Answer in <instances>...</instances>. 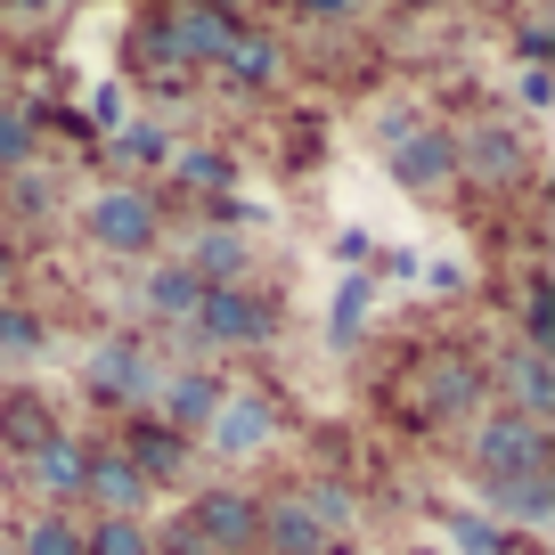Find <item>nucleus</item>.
I'll list each match as a JSON object with an SVG mask.
<instances>
[{"instance_id": "nucleus-1", "label": "nucleus", "mask_w": 555, "mask_h": 555, "mask_svg": "<svg viewBox=\"0 0 555 555\" xmlns=\"http://www.w3.org/2000/svg\"><path fill=\"white\" fill-rule=\"evenodd\" d=\"M82 237L99 245V254H156L164 205H156L147 189H131V180H115V189H90V196H82Z\"/></svg>"}, {"instance_id": "nucleus-2", "label": "nucleus", "mask_w": 555, "mask_h": 555, "mask_svg": "<svg viewBox=\"0 0 555 555\" xmlns=\"http://www.w3.org/2000/svg\"><path fill=\"white\" fill-rule=\"evenodd\" d=\"M474 457H482V482H531V474H547V434L515 409H490L474 434Z\"/></svg>"}, {"instance_id": "nucleus-3", "label": "nucleus", "mask_w": 555, "mask_h": 555, "mask_svg": "<svg viewBox=\"0 0 555 555\" xmlns=\"http://www.w3.org/2000/svg\"><path fill=\"white\" fill-rule=\"evenodd\" d=\"M189 327L205 335V344H221V351H245V344H270L278 311L254 295V286H205V302H196Z\"/></svg>"}, {"instance_id": "nucleus-4", "label": "nucleus", "mask_w": 555, "mask_h": 555, "mask_svg": "<svg viewBox=\"0 0 555 555\" xmlns=\"http://www.w3.org/2000/svg\"><path fill=\"white\" fill-rule=\"evenodd\" d=\"M205 441L237 466V457H261L278 441V400L270 392H229L221 409H212V425H205Z\"/></svg>"}, {"instance_id": "nucleus-5", "label": "nucleus", "mask_w": 555, "mask_h": 555, "mask_svg": "<svg viewBox=\"0 0 555 555\" xmlns=\"http://www.w3.org/2000/svg\"><path fill=\"white\" fill-rule=\"evenodd\" d=\"M254 531H261V506L245 499V490H212V499H196V515H189V539H196L205 555L254 547Z\"/></svg>"}, {"instance_id": "nucleus-6", "label": "nucleus", "mask_w": 555, "mask_h": 555, "mask_svg": "<svg viewBox=\"0 0 555 555\" xmlns=\"http://www.w3.org/2000/svg\"><path fill=\"white\" fill-rule=\"evenodd\" d=\"M164 41H172L189 66H212V57L229 50V34H237V17L229 9H212V0H180V9H164Z\"/></svg>"}, {"instance_id": "nucleus-7", "label": "nucleus", "mask_w": 555, "mask_h": 555, "mask_svg": "<svg viewBox=\"0 0 555 555\" xmlns=\"http://www.w3.org/2000/svg\"><path fill=\"white\" fill-rule=\"evenodd\" d=\"M156 392H164V434H205L212 409L229 400V384L205 376V367H180V376H156Z\"/></svg>"}, {"instance_id": "nucleus-8", "label": "nucleus", "mask_w": 555, "mask_h": 555, "mask_svg": "<svg viewBox=\"0 0 555 555\" xmlns=\"http://www.w3.org/2000/svg\"><path fill=\"white\" fill-rule=\"evenodd\" d=\"M90 392H99V400H147V392H156V367H147V351H139L131 335L99 344V351H90Z\"/></svg>"}, {"instance_id": "nucleus-9", "label": "nucleus", "mask_w": 555, "mask_h": 555, "mask_svg": "<svg viewBox=\"0 0 555 555\" xmlns=\"http://www.w3.org/2000/svg\"><path fill=\"white\" fill-rule=\"evenodd\" d=\"M392 172L409 180H450L457 172V131H441V122H409V131L392 139Z\"/></svg>"}, {"instance_id": "nucleus-10", "label": "nucleus", "mask_w": 555, "mask_h": 555, "mask_svg": "<svg viewBox=\"0 0 555 555\" xmlns=\"http://www.w3.org/2000/svg\"><path fill=\"white\" fill-rule=\"evenodd\" d=\"M522 139L506 131V122H482V131H466L457 139V172H474V180H490V189H506V180H522Z\"/></svg>"}, {"instance_id": "nucleus-11", "label": "nucleus", "mask_w": 555, "mask_h": 555, "mask_svg": "<svg viewBox=\"0 0 555 555\" xmlns=\"http://www.w3.org/2000/svg\"><path fill=\"white\" fill-rule=\"evenodd\" d=\"M82 499L99 506V515L139 522V506H147V482H139L131 457H99V450H90V466H82Z\"/></svg>"}, {"instance_id": "nucleus-12", "label": "nucleus", "mask_w": 555, "mask_h": 555, "mask_svg": "<svg viewBox=\"0 0 555 555\" xmlns=\"http://www.w3.org/2000/svg\"><path fill=\"white\" fill-rule=\"evenodd\" d=\"M212 66H221L237 90H270L278 74H286V50H278V34H254V25H237V34H229V50L212 57Z\"/></svg>"}, {"instance_id": "nucleus-13", "label": "nucleus", "mask_w": 555, "mask_h": 555, "mask_svg": "<svg viewBox=\"0 0 555 555\" xmlns=\"http://www.w3.org/2000/svg\"><path fill=\"white\" fill-rule=\"evenodd\" d=\"M82 466H90V450L74 434H50L25 450V474L41 482V499H82Z\"/></svg>"}, {"instance_id": "nucleus-14", "label": "nucleus", "mask_w": 555, "mask_h": 555, "mask_svg": "<svg viewBox=\"0 0 555 555\" xmlns=\"http://www.w3.org/2000/svg\"><path fill=\"white\" fill-rule=\"evenodd\" d=\"M261 547H270V555H319V547H327V531H319V515H311V506H302V499H278V506H261Z\"/></svg>"}, {"instance_id": "nucleus-15", "label": "nucleus", "mask_w": 555, "mask_h": 555, "mask_svg": "<svg viewBox=\"0 0 555 555\" xmlns=\"http://www.w3.org/2000/svg\"><path fill=\"white\" fill-rule=\"evenodd\" d=\"M506 392H515V416L547 425V409H555V367H547V351H515V360H506Z\"/></svg>"}, {"instance_id": "nucleus-16", "label": "nucleus", "mask_w": 555, "mask_h": 555, "mask_svg": "<svg viewBox=\"0 0 555 555\" xmlns=\"http://www.w3.org/2000/svg\"><path fill=\"white\" fill-rule=\"evenodd\" d=\"M147 311L156 319H196V302H205V278L189 270V261H164V270H147Z\"/></svg>"}, {"instance_id": "nucleus-17", "label": "nucleus", "mask_w": 555, "mask_h": 555, "mask_svg": "<svg viewBox=\"0 0 555 555\" xmlns=\"http://www.w3.org/2000/svg\"><path fill=\"white\" fill-rule=\"evenodd\" d=\"M189 270L205 278V286H237V270H245V245H237V237H221V229H212V237H196Z\"/></svg>"}, {"instance_id": "nucleus-18", "label": "nucleus", "mask_w": 555, "mask_h": 555, "mask_svg": "<svg viewBox=\"0 0 555 555\" xmlns=\"http://www.w3.org/2000/svg\"><path fill=\"white\" fill-rule=\"evenodd\" d=\"M82 555H156V539L139 531V522H122V515H99L82 531Z\"/></svg>"}, {"instance_id": "nucleus-19", "label": "nucleus", "mask_w": 555, "mask_h": 555, "mask_svg": "<svg viewBox=\"0 0 555 555\" xmlns=\"http://www.w3.org/2000/svg\"><path fill=\"white\" fill-rule=\"evenodd\" d=\"M474 392H482V376H474L466 360H434L425 367V400H434V409H466Z\"/></svg>"}, {"instance_id": "nucleus-20", "label": "nucleus", "mask_w": 555, "mask_h": 555, "mask_svg": "<svg viewBox=\"0 0 555 555\" xmlns=\"http://www.w3.org/2000/svg\"><path fill=\"white\" fill-rule=\"evenodd\" d=\"M17 555H82V522L34 515V522H25V539H17Z\"/></svg>"}, {"instance_id": "nucleus-21", "label": "nucleus", "mask_w": 555, "mask_h": 555, "mask_svg": "<svg viewBox=\"0 0 555 555\" xmlns=\"http://www.w3.org/2000/svg\"><path fill=\"white\" fill-rule=\"evenodd\" d=\"M180 147L156 131V122H115V164H172Z\"/></svg>"}, {"instance_id": "nucleus-22", "label": "nucleus", "mask_w": 555, "mask_h": 555, "mask_svg": "<svg viewBox=\"0 0 555 555\" xmlns=\"http://www.w3.org/2000/svg\"><path fill=\"white\" fill-rule=\"evenodd\" d=\"M122 457H131V466H139V482L156 490L164 474H180V434H139V441H131V450H122Z\"/></svg>"}, {"instance_id": "nucleus-23", "label": "nucleus", "mask_w": 555, "mask_h": 555, "mask_svg": "<svg viewBox=\"0 0 555 555\" xmlns=\"http://www.w3.org/2000/svg\"><path fill=\"white\" fill-rule=\"evenodd\" d=\"M41 344H50V335H41V319L17 311V302H0V360H34Z\"/></svg>"}, {"instance_id": "nucleus-24", "label": "nucleus", "mask_w": 555, "mask_h": 555, "mask_svg": "<svg viewBox=\"0 0 555 555\" xmlns=\"http://www.w3.org/2000/svg\"><path fill=\"white\" fill-rule=\"evenodd\" d=\"M25 164H34V115L0 106V172H25Z\"/></svg>"}, {"instance_id": "nucleus-25", "label": "nucleus", "mask_w": 555, "mask_h": 555, "mask_svg": "<svg viewBox=\"0 0 555 555\" xmlns=\"http://www.w3.org/2000/svg\"><path fill=\"white\" fill-rule=\"evenodd\" d=\"M450 531H457V547H466V555H506V522H482V515H457Z\"/></svg>"}, {"instance_id": "nucleus-26", "label": "nucleus", "mask_w": 555, "mask_h": 555, "mask_svg": "<svg viewBox=\"0 0 555 555\" xmlns=\"http://www.w3.org/2000/svg\"><path fill=\"white\" fill-rule=\"evenodd\" d=\"M50 205H57V180H50V172H25V180H17V212H25V221H41Z\"/></svg>"}, {"instance_id": "nucleus-27", "label": "nucleus", "mask_w": 555, "mask_h": 555, "mask_svg": "<svg viewBox=\"0 0 555 555\" xmlns=\"http://www.w3.org/2000/svg\"><path fill=\"white\" fill-rule=\"evenodd\" d=\"M351 319H367V278H344L335 295V335H351Z\"/></svg>"}, {"instance_id": "nucleus-28", "label": "nucleus", "mask_w": 555, "mask_h": 555, "mask_svg": "<svg viewBox=\"0 0 555 555\" xmlns=\"http://www.w3.org/2000/svg\"><path fill=\"white\" fill-rule=\"evenodd\" d=\"M302 17H319V25H344V17H360L367 0H295Z\"/></svg>"}, {"instance_id": "nucleus-29", "label": "nucleus", "mask_w": 555, "mask_h": 555, "mask_svg": "<svg viewBox=\"0 0 555 555\" xmlns=\"http://www.w3.org/2000/svg\"><path fill=\"white\" fill-rule=\"evenodd\" d=\"M172 164H180V180H229V164L205 156V147H196V156H172Z\"/></svg>"}, {"instance_id": "nucleus-30", "label": "nucleus", "mask_w": 555, "mask_h": 555, "mask_svg": "<svg viewBox=\"0 0 555 555\" xmlns=\"http://www.w3.org/2000/svg\"><path fill=\"white\" fill-rule=\"evenodd\" d=\"M0 9H25V17H41V9H57V0H0Z\"/></svg>"}, {"instance_id": "nucleus-31", "label": "nucleus", "mask_w": 555, "mask_h": 555, "mask_svg": "<svg viewBox=\"0 0 555 555\" xmlns=\"http://www.w3.org/2000/svg\"><path fill=\"white\" fill-rule=\"evenodd\" d=\"M416 9H434V0H416Z\"/></svg>"}, {"instance_id": "nucleus-32", "label": "nucleus", "mask_w": 555, "mask_h": 555, "mask_svg": "<svg viewBox=\"0 0 555 555\" xmlns=\"http://www.w3.org/2000/svg\"><path fill=\"white\" fill-rule=\"evenodd\" d=\"M0 555H17V547H0Z\"/></svg>"}, {"instance_id": "nucleus-33", "label": "nucleus", "mask_w": 555, "mask_h": 555, "mask_svg": "<svg viewBox=\"0 0 555 555\" xmlns=\"http://www.w3.org/2000/svg\"><path fill=\"white\" fill-rule=\"evenodd\" d=\"M409 555H425V547H409Z\"/></svg>"}]
</instances>
